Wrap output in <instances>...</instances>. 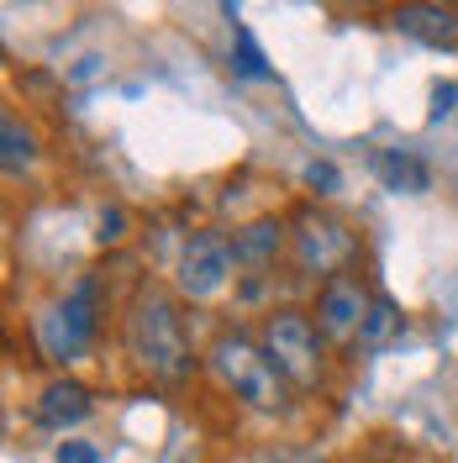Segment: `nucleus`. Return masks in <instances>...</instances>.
<instances>
[{
	"instance_id": "obj_1",
	"label": "nucleus",
	"mask_w": 458,
	"mask_h": 463,
	"mask_svg": "<svg viewBox=\"0 0 458 463\" xmlns=\"http://www.w3.org/2000/svg\"><path fill=\"white\" fill-rule=\"evenodd\" d=\"M121 337H127V353L132 364L143 369L153 384H185V379L201 369L196 358V343H190V326H185V306H179V289L164 285H143L127 306V321H121Z\"/></svg>"
},
{
	"instance_id": "obj_2",
	"label": "nucleus",
	"mask_w": 458,
	"mask_h": 463,
	"mask_svg": "<svg viewBox=\"0 0 458 463\" xmlns=\"http://www.w3.org/2000/svg\"><path fill=\"white\" fill-rule=\"evenodd\" d=\"M205 369L216 374V384L232 401H243L258 416H290V405H295V384L274 369V358L263 353L258 332L216 326L211 343H205Z\"/></svg>"
},
{
	"instance_id": "obj_3",
	"label": "nucleus",
	"mask_w": 458,
	"mask_h": 463,
	"mask_svg": "<svg viewBox=\"0 0 458 463\" xmlns=\"http://www.w3.org/2000/svg\"><path fill=\"white\" fill-rule=\"evenodd\" d=\"M258 343H263V353L274 358V369H280L295 390H316V384H321V374H327V337H321V326H316L311 311H301V306H274V311H263Z\"/></svg>"
},
{
	"instance_id": "obj_4",
	"label": "nucleus",
	"mask_w": 458,
	"mask_h": 463,
	"mask_svg": "<svg viewBox=\"0 0 458 463\" xmlns=\"http://www.w3.org/2000/svg\"><path fill=\"white\" fill-rule=\"evenodd\" d=\"M95 321H100V279H95V274H80L53 306H43L37 321H32L43 358H53V364H63V369L80 364L85 347L95 343Z\"/></svg>"
},
{
	"instance_id": "obj_5",
	"label": "nucleus",
	"mask_w": 458,
	"mask_h": 463,
	"mask_svg": "<svg viewBox=\"0 0 458 463\" xmlns=\"http://www.w3.org/2000/svg\"><path fill=\"white\" fill-rule=\"evenodd\" d=\"M290 259L311 279L348 274L353 259H358V232H353V222H343L327 205H301L290 216Z\"/></svg>"
},
{
	"instance_id": "obj_6",
	"label": "nucleus",
	"mask_w": 458,
	"mask_h": 463,
	"mask_svg": "<svg viewBox=\"0 0 458 463\" xmlns=\"http://www.w3.org/2000/svg\"><path fill=\"white\" fill-rule=\"evenodd\" d=\"M232 269H237V253H232V232L222 227H201L185 237L179 248V263H174V289L179 300H216L227 289Z\"/></svg>"
},
{
	"instance_id": "obj_7",
	"label": "nucleus",
	"mask_w": 458,
	"mask_h": 463,
	"mask_svg": "<svg viewBox=\"0 0 458 463\" xmlns=\"http://www.w3.org/2000/svg\"><path fill=\"white\" fill-rule=\"evenodd\" d=\"M369 306H374L369 285L358 279V269H348V274H332V279L316 285L311 317H316V326H321L327 343L343 347V343H358V332H364V321H369Z\"/></svg>"
},
{
	"instance_id": "obj_8",
	"label": "nucleus",
	"mask_w": 458,
	"mask_h": 463,
	"mask_svg": "<svg viewBox=\"0 0 458 463\" xmlns=\"http://www.w3.org/2000/svg\"><path fill=\"white\" fill-rule=\"evenodd\" d=\"M385 27L422 43V48H458V5L448 0H401L385 11Z\"/></svg>"
},
{
	"instance_id": "obj_9",
	"label": "nucleus",
	"mask_w": 458,
	"mask_h": 463,
	"mask_svg": "<svg viewBox=\"0 0 458 463\" xmlns=\"http://www.w3.org/2000/svg\"><path fill=\"white\" fill-rule=\"evenodd\" d=\"M90 416H95V395L69 374L48 379V384L37 390V401H32V421H37L43 432H74Z\"/></svg>"
},
{
	"instance_id": "obj_10",
	"label": "nucleus",
	"mask_w": 458,
	"mask_h": 463,
	"mask_svg": "<svg viewBox=\"0 0 458 463\" xmlns=\"http://www.w3.org/2000/svg\"><path fill=\"white\" fill-rule=\"evenodd\" d=\"M285 248H290V222H280V216H253V222L232 227V253H237L243 269H263Z\"/></svg>"
},
{
	"instance_id": "obj_11",
	"label": "nucleus",
	"mask_w": 458,
	"mask_h": 463,
	"mask_svg": "<svg viewBox=\"0 0 458 463\" xmlns=\"http://www.w3.org/2000/svg\"><path fill=\"white\" fill-rule=\"evenodd\" d=\"M374 169H379V179H385L396 195H422V190L432 184L427 164H422L416 153H401V147H385V153L374 158Z\"/></svg>"
},
{
	"instance_id": "obj_12",
	"label": "nucleus",
	"mask_w": 458,
	"mask_h": 463,
	"mask_svg": "<svg viewBox=\"0 0 458 463\" xmlns=\"http://www.w3.org/2000/svg\"><path fill=\"white\" fill-rule=\"evenodd\" d=\"M0 164H5L11 179H16V174H27L32 164H37V137L16 121V111H5V121H0Z\"/></svg>"
},
{
	"instance_id": "obj_13",
	"label": "nucleus",
	"mask_w": 458,
	"mask_h": 463,
	"mask_svg": "<svg viewBox=\"0 0 458 463\" xmlns=\"http://www.w3.org/2000/svg\"><path fill=\"white\" fill-rule=\"evenodd\" d=\"M396 332H401V311H396V300L374 295L369 321H364V332H358V347H379V343H390Z\"/></svg>"
},
{
	"instance_id": "obj_14",
	"label": "nucleus",
	"mask_w": 458,
	"mask_h": 463,
	"mask_svg": "<svg viewBox=\"0 0 458 463\" xmlns=\"http://www.w3.org/2000/svg\"><path fill=\"white\" fill-rule=\"evenodd\" d=\"M232 43H237V74H243V80H269V58L258 53L253 32L243 27V22L232 27Z\"/></svg>"
},
{
	"instance_id": "obj_15",
	"label": "nucleus",
	"mask_w": 458,
	"mask_h": 463,
	"mask_svg": "<svg viewBox=\"0 0 458 463\" xmlns=\"http://www.w3.org/2000/svg\"><path fill=\"white\" fill-rule=\"evenodd\" d=\"M253 463H327L316 448H290V442H274V448H258Z\"/></svg>"
},
{
	"instance_id": "obj_16",
	"label": "nucleus",
	"mask_w": 458,
	"mask_h": 463,
	"mask_svg": "<svg viewBox=\"0 0 458 463\" xmlns=\"http://www.w3.org/2000/svg\"><path fill=\"white\" fill-rule=\"evenodd\" d=\"M53 463H100V448H95V442H80V437H69V442H58Z\"/></svg>"
},
{
	"instance_id": "obj_17",
	"label": "nucleus",
	"mask_w": 458,
	"mask_h": 463,
	"mask_svg": "<svg viewBox=\"0 0 458 463\" xmlns=\"http://www.w3.org/2000/svg\"><path fill=\"white\" fill-rule=\"evenodd\" d=\"M306 184H311L316 195H332V190H338L343 179H338V169H332L327 158H316V164H306Z\"/></svg>"
},
{
	"instance_id": "obj_18",
	"label": "nucleus",
	"mask_w": 458,
	"mask_h": 463,
	"mask_svg": "<svg viewBox=\"0 0 458 463\" xmlns=\"http://www.w3.org/2000/svg\"><path fill=\"white\" fill-rule=\"evenodd\" d=\"M432 100H437V106H432V116H437V121H443V116L453 111V100H458V90H453V85H443V90H437V95H432Z\"/></svg>"
},
{
	"instance_id": "obj_19",
	"label": "nucleus",
	"mask_w": 458,
	"mask_h": 463,
	"mask_svg": "<svg viewBox=\"0 0 458 463\" xmlns=\"http://www.w3.org/2000/svg\"><path fill=\"white\" fill-rule=\"evenodd\" d=\"M448 5H458V0H448Z\"/></svg>"
}]
</instances>
